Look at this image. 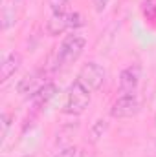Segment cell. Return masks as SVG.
<instances>
[{
  "instance_id": "obj_10",
  "label": "cell",
  "mask_w": 156,
  "mask_h": 157,
  "mask_svg": "<svg viewBox=\"0 0 156 157\" xmlns=\"http://www.w3.org/2000/svg\"><path fill=\"white\" fill-rule=\"evenodd\" d=\"M143 15L147 18H154L156 17V0H145L143 2Z\"/></svg>"
},
{
  "instance_id": "obj_5",
  "label": "cell",
  "mask_w": 156,
  "mask_h": 157,
  "mask_svg": "<svg viewBox=\"0 0 156 157\" xmlns=\"http://www.w3.org/2000/svg\"><path fill=\"white\" fill-rule=\"evenodd\" d=\"M142 78V66L140 64H129L119 73V93H136Z\"/></svg>"
},
{
  "instance_id": "obj_2",
  "label": "cell",
  "mask_w": 156,
  "mask_h": 157,
  "mask_svg": "<svg viewBox=\"0 0 156 157\" xmlns=\"http://www.w3.org/2000/svg\"><path fill=\"white\" fill-rule=\"evenodd\" d=\"M90 97H92V91L83 86L77 78L70 84L68 91H66V99H64V106H63V112L68 113V115H81L88 104H90Z\"/></svg>"
},
{
  "instance_id": "obj_13",
  "label": "cell",
  "mask_w": 156,
  "mask_h": 157,
  "mask_svg": "<svg viewBox=\"0 0 156 157\" xmlns=\"http://www.w3.org/2000/svg\"><path fill=\"white\" fill-rule=\"evenodd\" d=\"M109 4H110V0H94V6H96V11L97 13H103Z\"/></svg>"
},
{
  "instance_id": "obj_14",
  "label": "cell",
  "mask_w": 156,
  "mask_h": 157,
  "mask_svg": "<svg viewBox=\"0 0 156 157\" xmlns=\"http://www.w3.org/2000/svg\"><path fill=\"white\" fill-rule=\"evenodd\" d=\"M50 4H51V11H61L64 9L66 0H50Z\"/></svg>"
},
{
  "instance_id": "obj_6",
  "label": "cell",
  "mask_w": 156,
  "mask_h": 157,
  "mask_svg": "<svg viewBox=\"0 0 156 157\" xmlns=\"http://www.w3.org/2000/svg\"><path fill=\"white\" fill-rule=\"evenodd\" d=\"M66 28H70V13H66L64 9L51 11V17L48 20V33L55 37V35L63 33Z\"/></svg>"
},
{
  "instance_id": "obj_3",
  "label": "cell",
  "mask_w": 156,
  "mask_h": 157,
  "mask_svg": "<svg viewBox=\"0 0 156 157\" xmlns=\"http://www.w3.org/2000/svg\"><path fill=\"white\" fill-rule=\"evenodd\" d=\"M77 80L83 86H86L90 91H97V90H101V86L107 80V71L99 62L90 60V62L83 64V68L79 70Z\"/></svg>"
},
{
  "instance_id": "obj_16",
  "label": "cell",
  "mask_w": 156,
  "mask_h": 157,
  "mask_svg": "<svg viewBox=\"0 0 156 157\" xmlns=\"http://www.w3.org/2000/svg\"><path fill=\"white\" fill-rule=\"evenodd\" d=\"M77 157H90L88 154H81V155H77Z\"/></svg>"
},
{
  "instance_id": "obj_17",
  "label": "cell",
  "mask_w": 156,
  "mask_h": 157,
  "mask_svg": "<svg viewBox=\"0 0 156 157\" xmlns=\"http://www.w3.org/2000/svg\"><path fill=\"white\" fill-rule=\"evenodd\" d=\"M154 128H156V113H154Z\"/></svg>"
},
{
  "instance_id": "obj_12",
  "label": "cell",
  "mask_w": 156,
  "mask_h": 157,
  "mask_svg": "<svg viewBox=\"0 0 156 157\" xmlns=\"http://www.w3.org/2000/svg\"><path fill=\"white\" fill-rule=\"evenodd\" d=\"M105 128H107L105 121H97V122H96V126H94V139H99V137L103 135Z\"/></svg>"
},
{
  "instance_id": "obj_8",
  "label": "cell",
  "mask_w": 156,
  "mask_h": 157,
  "mask_svg": "<svg viewBox=\"0 0 156 157\" xmlns=\"http://www.w3.org/2000/svg\"><path fill=\"white\" fill-rule=\"evenodd\" d=\"M44 84H42V80H40V71H35V73H31V75H28V77L22 78V82H20V86H18V91L20 93H37L40 88H42Z\"/></svg>"
},
{
  "instance_id": "obj_11",
  "label": "cell",
  "mask_w": 156,
  "mask_h": 157,
  "mask_svg": "<svg viewBox=\"0 0 156 157\" xmlns=\"http://www.w3.org/2000/svg\"><path fill=\"white\" fill-rule=\"evenodd\" d=\"M53 157H77V148L76 146H68V148H63L61 152H57Z\"/></svg>"
},
{
  "instance_id": "obj_4",
  "label": "cell",
  "mask_w": 156,
  "mask_h": 157,
  "mask_svg": "<svg viewBox=\"0 0 156 157\" xmlns=\"http://www.w3.org/2000/svg\"><path fill=\"white\" fill-rule=\"evenodd\" d=\"M140 112V99L136 93H119L110 106V117L129 119Z\"/></svg>"
},
{
  "instance_id": "obj_15",
  "label": "cell",
  "mask_w": 156,
  "mask_h": 157,
  "mask_svg": "<svg viewBox=\"0 0 156 157\" xmlns=\"http://www.w3.org/2000/svg\"><path fill=\"white\" fill-rule=\"evenodd\" d=\"M2 124H4V137H6L7 135V130H9V115L7 113L2 115Z\"/></svg>"
},
{
  "instance_id": "obj_7",
  "label": "cell",
  "mask_w": 156,
  "mask_h": 157,
  "mask_svg": "<svg viewBox=\"0 0 156 157\" xmlns=\"http://www.w3.org/2000/svg\"><path fill=\"white\" fill-rule=\"evenodd\" d=\"M20 66V55L15 51H9L2 57V64H0V80L6 82L9 80L11 75H15V71Z\"/></svg>"
},
{
  "instance_id": "obj_1",
  "label": "cell",
  "mask_w": 156,
  "mask_h": 157,
  "mask_svg": "<svg viewBox=\"0 0 156 157\" xmlns=\"http://www.w3.org/2000/svg\"><path fill=\"white\" fill-rule=\"evenodd\" d=\"M84 46H86V39L81 33L74 31V33L66 35L63 39V42H61L59 49H57V57H55L57 68H66V66L74 64L79 57L83 55Z\"/></svg>"
},
{
  "instance_id": "obj_9",
  "label": "cell",
  "mask_w": 156,
  "mask_h": 157,
  "mask_svg": "<svg viewBox=\"0 0 156 157\" xmlns=\"http://www.w3.org/2000/svg\"><path fill=\"white\" fill-rule=\"evenodd\" d=\"M55 91H57L55 84H44L39 91L35 93V102H37V106L46 104V102H48V101H50V99L55 95Z\"/></svg>"
}]
</instances>
